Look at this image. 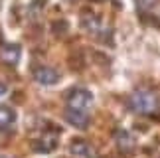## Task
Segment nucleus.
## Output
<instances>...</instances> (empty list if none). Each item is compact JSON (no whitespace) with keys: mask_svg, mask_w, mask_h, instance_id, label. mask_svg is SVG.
<instances>
[{"mask_svg":"<svg viewBox=\"0 0 160 158\" xmlns=\"http://www.w3.org/2000/svg\"><path fill=\"white\" fill-rule=\"evenodd\" d=\"M20 56H22L20 46H16V44H4L0 47V57H2V62L8 63V65H16L20 62Z\"/></svg>","mask_w":160,"mask_h":158,"instance_id":"5","label":"nucleus"},{"mask_svg":"<svg viewBox=\"0 0 160 158\" xmlns=\"http://www.w3.org/2000/svg\"><path fill=\"white\" fill-rule=\"evenodd\" d=\"M134 4L142 14H156L160 8V0H134Z\"/></svg>","mask_w":160,"mask_h":158,"instance_id":"9","label":"nucleus"},{"mask_svg":"<svg viewBox=\"0 0 160 158\" xmlns=\"http://www.w3.org/2000/svg\"><path fill=\"white\" fill-rule=\"evenodd\" d=\"M6 91H8V87H6L4 83H0V97H4V95H6Z\"/></svg>","mask_w":160,"mask_h":158,"instance_id":"10","label":"nucleus"},{"mask_svg":"<svg viewBox=\"0 0 160 158\" xmlns=\"http://www.w3.org/2000/svg\"><path fill=\"white\" fill-rule=\"evenodd\" d=\"M128 107L132 113L138 115H152L158 111L160 107V99L156 97V93H152L148 89H138L128 97Z\"/></svg>","mask_w":160,"mask_h":158,"instance_id":"1","label":"nucleus"},{"mask_svg":"<svg viewBox=\"0 0 160 158\" xmlns=\"http://www.w3.org/2000/svg\"><path fill=\"white\" fill-rule=\"evenodd\" d=\"M115 138H117V146H119L121 152H132L134 146H137V142H134V138L131 132H127L125 129L117 131L115 132Z\"/></svg>","mask_w":160,"mask_h":158,"instance_id":"7","label":"nucleus"},{"mask_svg":"<svg viewBox=\"0 0 160 158\" xmlns=\"http://www.w3.org/2000/svg\"><path fill=\"white\" fill-rule=\"evenodd\" d=\"M69 152H71L73 156H79V158H93V156H95L93 146H91L87 141H81V138H77V141H71Z\"/></svg>","mask_w":160,"mask_h":158,"instance_id":"6","label":"nucleus"},{"mask_svg":"<svg viewBox=\"0 0 160 158\" xmlns=\"http://www.w3.org/2000/svg\"><path fill=\"white\" fill-rule=\"evenodd\" d=\"M16 123V111L8 105H0V126H10Z\"/></svg>","mask_w":160,"mask_h":158,"instance_id":"8","label":"nucleus"},{"mask_svg":"<svg viewBox=\"0 0 160 158\" xmlns=\"http://www.w3.org/2000/svg\"><path fill=\"white\" fill-rule=\"evenodd\" d=\"M65 121L75 129H87L89 126V115L85 111H75V109H67L65 111Z\"/></svg>","mask_w":160,"mask_h":158,"instance_id":"4","label":"nucleus"},{"mask_svg":"<svg viewBox=\"0 0 160 158\" xmlns=\"http://www.w3.org/2000/svg\"><path fill=\"white\" fill-rule=\"evenodd\" d=\"M34 79L40 85H53L59 81V73L53 67H48V65H40V67L34 69Z\"/></svg>","mask_w":160,"mask_h":158,"instance_id":"3","label":"nucleus"},{"mask_svg":"<svg viewBox=\"0 0 160 158\" xmlns=\"http://www.w3.org/2000/svg\"><path fill=\"white\" fill-rule=\"evenodd\" d=\"M91 103H93V93L89 89L75 87L67 93V109H75V111H85Z\"/></svg>","mask_w":160,"mask_h":158,"instance_id":"2","label":"nucleus"}]
</instances>
